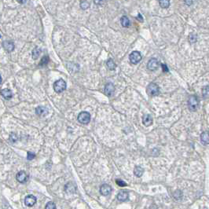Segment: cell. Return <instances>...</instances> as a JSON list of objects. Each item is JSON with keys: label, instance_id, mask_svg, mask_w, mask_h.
Masks as SVG:
<instances>
[{"label": "cell", "instance_id": "obj_7", "mask_svg": "<svg viewBox=\"0 0 209 209\" xmlns=\"http://www.w3.org/2000/svg\"><path fill=\"white\" fill-rule=\"evenodd\" d=\"M104 91H105V94L108 97L112 96L114 94V92H115V86H114L113 83H108V84H106V86H105V89H104Z\"/></svg>", "mask_w": 209, "mask_h": 209}, {"label": "cell", "instance_id": "obj_34", "mask_svg": "<svg viewBox=\"0 0 209 209\" xmlns=\"http://www.w3.org/2000/svg\"><path fill=\"white\" fill-rule=\"evenodd\" d=\"M137 19H138L139 21H141V22H143V17L141 15V13H138V17H137Z\"/></svg>", "mask_w": 209, "mask_h": 209}, {"label": "cell", "instance_id": "obj_19", "mask_svg": "<svg viewBox=\"0 0 209 209\" xmlns=\"http://www.w3.org/2000/svg\"><path fill=\"white\" fill-rule=\"evenodd\" d=\"M143 173H144V169L143 167H140V166H136L134 169V174L135 175H136L137 177H141L142 176Z\"/></svg>", "mask_w": 209, "mask_h": 209}, {"label": "cell", "instance_id": "obj_11", "mask_svg": "<svg viewBox=\"0 0 209 209\" xmlns=\"http://www.w3.org/2000/svg\"><path fill=\"white\" fill-rule=\"evenodd\" d=\"M128 197H129V193H128V191H126V190H122V191L119 193L117 196H116L117 200L120 202L127 201L128 200Z\"/></svg>", "mask_w": 209, "mask_h": 209}, {"label": "cell", "instance_id": "obj_32", "mask_svg": "<svg viewBox=\"0 0 209 209\" xmlns=\"http://www.w3.org/2000/svg\"><path fill=\"white\" fill-rule=\"evenodd\" d=\"M17 138V137L15 134H11V135H10V139H11V140H13V142H16Z\"/></svg>", "mask_w": 209, "mask_h": 209}, {"label": "cell", "instance_id": "obj_25", "mask_svg": "<svg viewBox=\"0 0 209 209\" xmlns=\"http://www.w3.org/2000/svg\"><path fill=\"white\" fill-rule=\"evenodd\" d=\"M189 41L190 43H194L197 41V35L195 34H190L189 36Z\"/></svg>", "mask_w": 209, "mask_h": 209}, {"label": "cell", "instance_id": "obj_22", "mask_svg": "<svg viewBox=\"0 0 209 209\" xmlns=\"http://www.w3.org/2000/svg\"><path fill=\"white\" fill-rule=\"evenodd\" d=\"M160 6L161 8H168L170 6V0H160Z\"/></svg>", "mask_w": 209, "mask_h": 209}, {"label": "cell", "instance_id": "obj_36", "mask_svg": "<svg viewBox=\"0 0 209 209\" xmlns=\"http://www.w3.org/2000/svg\"><path fill=\"white\" fill-rule=\"evenodd\" d=\"M1 83H2V77L0 76V84H1Z\"/></svg>", "mask_w": 209, "mask_h": 209}, {"label": "cell", "instance_id": "obj_10", "mask_svg": "<svg viewBox=\"0 0 209 209\" xmlns=\"http://www.w3.org/2000/svg\"><path fill=\"white\" fill-rule=\"evenodd\" d=\"M36 197H35V196H33V195H28L27 197H25V204L28 207H32L36 203Z\"/></svg>", "mask_w": 209, "mask_h": 209}, {"label": "cell", "instance_id": "obj_37", "mask_svg": "<svg viewBox=\"0 0 209 209\" xmlns=\"http://www.w3.org/2000/svg\"><path fill=\"white\" fill-rule=\"evenodd\" d=\"M0 38H1V35H0Z\"/></svg>", "mask_w": 209, "mask_h": 209}, {"label": "cell", "instance_id": "obj_14", "mask_svg": "<svg viewBox=\"0 0 209 209\" xmlns=\"http://www.w3.org/2000/svg\"><path fill=\"white\" fill-rule=\"evenodd\" d=\"M64 190L67 193L69 194H72L74 193H76V186L74 184H72V182H69L65 185L64 186Z\"/></svg>", "mask_w": 209, "mask_h": 209}, {"label": "cell", "instance_id": "obj_16", "mask_svg": "<svg viewBox=\"0 0 209 209\" xmlns=\"http://www.w3.org/2000/svg\"><path fill=\"white\" fill-rule=\"evenodd\" d=\"M200 140L204 145H208L209 143V135L208 131H204L200 135Z\"/></svg>", "mask_w": 209, "mask_h": 209}, {"label": "cell", "instance_id": "obj_2", "mask_svg": "<svg viewBox=\"0 0 209 209\" xmlns=\"http://www.w3.org/2000/svg\"><path fill=\"white\" fill-rule=\"evenodd\" d=\"M67 87L66 83L64 79H60L54 82V90L56 93H62L64 91H65V89Z\"/></svg>", "mask_w": 209, "mask_h": 209}, {"label": "cell", "instance_id": "obj_30", "mask_svg": "<svg viewBox=\"0 0 209 209\" xmlns=\"http://www.w3.org/2000/svg\"><path fill=\"white\" fill-rule=\"evenodd\" d=\"M161 67H162L163 72H169V69H168V68H167L166 64H161Z\"/></svg>", "mask_w": 209, "mask_h": 209}, {"label": "cell", "instance_id": "obj_28", "mask_svg": "<svg viewBox=\"0 0 209 209\" xmlns=\"http://www.w3.org/2000/svg\"><path fill=\"white\" fill-rule=\"evenodd\" d=\"M116 184L118 185L119 186H120V187L127 186V183H126L124 181H123L122 179H116Z\"/></svg>", "mask_w": 209, "mask_h": 209}, {"label": "cell", "instance_id": "obj_29", "mask_svg": "<svg viewBox=\"0 0 209 209\" xmlns=\"http://www.w3.org/2000/svg\"><path fill=\"white\" fill-rule=\"evenodd\" d=\"M35 157V154L34 153H31V152H28L27 154V159L28 160H33L34 158Z\"/></svg>", "mask_w": 209, "mask_h": 209}, {"label": "cell", "instance_id": "obj_27", "mask_svg": "<svg viewBox=\"0 0 209 209\" xmlns=\"http://www.w3.org/2000/svg\"><path fill=\"white\" fill-rule=\"evenodd\" d=\"M202 94H203V96H204L205 98H207L208 97V86H205L204 88H203Z\"/></svg>", "mask_w": 209, "mask_h": 209}, {"label": "cell", "instance_id": "obj_3", "mask_svg": "<svg viewBox=\"0 0 209 209\" xmlns=\"http://www.w3.org/2000/svg\"><path fill=\"white\" fill-rule=\"evenodd\" d=\"M147 94L149 96H157L160 94V87L158 86L157 84H150L146 88Z\"/></svg>", "mask_w": 209, "mask_h": 209}, {"label": "cell", "instance_id": "obj_12", "mask_svg": "<svg viewBox=\"0 0 209 209\" xmlns=\"http://www.w3.org/2000/svg\"><path fill=\"white\" fill-rule=\"evenodd\" d=\"M142 123L145 127H149L153 124V119L151 115L147 114V115H144L142 117Z\"/></svg>", "mask_w": 209, "mask_h": 209}, {"label": "cell", "instance_id": "obj_4", "mask_svg": "<svg viewBox=\"0 0 209 209\" xmlns=\"http://www.w3.org/2000/svg\"><path fill=\"white\" fill-rule=\"evenodd\" d=\"M77 120H78V122L82 124H87L91 121V114L86 111L81 112L78 115Z\"/></svg>", "mask_w": 209, "mask_h": 209}, {"label": "cell", "instance_id": "obj_8", "mask_svg": "<svg viewBox=\"0 0 209 209\" xmlns=\"http://www.w3.org/2000/svg\"><path fill=\"white\" fill-rule=\"evenodd\" d=\"M159 67V62L156 58H152L149 61L147 64V68L150 71H155Z\"/></svg>", "mask_w": 209, "mask_h": 209}, {"label": "cell", "instance_id": "obj_5", "mask_svg": "<svg viewBox=\"0 0 209 209\" xmlns=\"http://www.w3.org/2000/svg\"><path fill=\"white\" fill-rule=\"evenodd\" d=\"M142 58V54L139 51H133L129 56V60H130V63H132L133 64H137L141 62V60Z\"/></svg>", "mask_w": 209, "mask_h": 209}, {"label": "cell", "instance_id": "obj_35", "mask_svg": "<svg viewBox=\"0 0 209 209\" xmlns=\"http://www.w3.org/2000/svg\"><path fill=\"white\" fill-rule=\"evenodd\" d=\"M17 2L19 3H21V4H24V3H25L26 2H27V0H17Z\"/></svg>", "mask_w": 209, "mask_h": 209}, {"label": "cell", "instance_id": "obj_33", "mask_svg": "<svg viewBox=\"0 0 209 209\" xmlns=\"http://www.w3.org/2000/svg\"><path fill=\"white\" fill-rule=\"evenodd\" d=\"M193 1H194V0H185V3H186V5L190 6L193 3Z\"/></svg>", "mask_w": 209, "mask_h": 209}, {"label": "cell", "instance_id": "obj_9", "mask_svg": "<svg viewBox=\"0 0 209 209\" xmlns=\"http://www.w3.org/2000/svg\"><path fill=\"white\" fill-rule=\"evenodd\" d=\"M112 190H113L112 187L108 184H103L100 187V193H101V194L103 195V196H108V195H109L111 193V192H112Z\"/></svg>", "mask_w": 209, "mask_h": 209}, {"label": "cell", "instance_id": "obj_24", "mask_svg": "<svg viewBox=\"0 0 209 209\" xmlns=\"http://www.w3.org/2000/svg\"><path fill=\"white\" fill-rule=\"evenodd\" d=\"M49 62V57L48 56H44L41 59V62L40 63V66H44V65H47Z\"/></svg>", "mask_w": 209, "mask_h": 209}, {"label": "cell", "instance_id": "obj_15", "mask_svg": "<svg viewBox=\"0 0 209 209\" xmlns=\"http://www.w3.org/2000/svg\"><path fill=\"white\" fill-rule=\"evenodd\" d=\"M1 95H2L4 98L9 100V99L12 98L13 93L10 89H3V90L1 91Z\"/></svg>", "mask_w": 209, "mask_h": 209}, {"label": "cell", "instance_id": "obj_21", "mask_svg": "<svg viewBox=\"0 0 209 209\" xmlns=\"http://www.w3.org/2000/svg\"><path fill=\"white\" fill-rule=\"evenodd\" d=\"M40 53H41V50H40V48H38V47H35V48L33 50V51H32V57H33V58H34V59H37V58L39 57V56H40Z\"/></svg>", "mask_w": 209, "mask_h": 209}, {"label": "cell", "instance_id": "obj_31", "mask_svg": "<svg viewBox=\"0 0 209 209\" xmlns=\"http://www.w3.org/2000/svg\"><path fill=\"white\" fill-rule=\"evenodd\" d=\"M94 3H95L96 5H101L104 3V0H94Z\"/></svg>", "mask_w": 209, "mask_h": 209}, {"label": "cell", "instance_id": "obj_17", "mask_svg": "<svg viewBox=\"0 0 209 209\" xmlns=\"http://www.w3.org/2000/svg\"><path fill=\"white\" fill-rule=\"evenodd\" d=\"M35 113L38 116H44L47 113V108L43 106H39L35 108Z\"/></svg>", "mask_w": 209, "mask_h": 209}, {"label": "cell", "instance_id": "obj_20", "mask_svg": "<svg viewBox=\"0 0 209 209\" xmlns=\"http://www.w3.org/2000/svg\"><path fill=\"white\" fill-rule=\"evenodd\" d=\"M106 65L108 67V69L111 70V71L115 70L116 68V64H115V62H113V59H108L107 62H106Z\"/></svg>", "mask_w": 209, "mask_h": 209}, {"label": "cell", "instance_id": "obj_6", "mask_svg": "<svg viewBox=\"0 0 209 209\" xmlns=\"http://www.w3.org/2000/svg\"><path fill=\"white\" fill-rule=\"evenodd\" d=\"M16 179L21 183H25L27 182L28 179V175L25 172V171H21L16 175Z\"/></svg>", "mask_w": 209, "mask_h": 209}, {"label": "cell", "instance_id": "obj_1", "mask_svg": "<svg viewBox=\"0 0 209 209\" xmlns=\"http://www.w3.org/2000/svg\"><path fill=\"white\" fill-rule=\"evenodd\" d=\"M188 108L191 112H195L199 107L200 100L196 95H191L188 99Z\"/></svg>", "mask_w": 209, "mask_h": 209}, {"label": "cell", "instance_id": "obj_26", "mask_svg": "<svg viewBox=\"0 0 209 209\" xmlns=\"http://www.w3.org/2000/svg\"><path fill=\"white\" fill-rule=\"evenodd\" d=\"M45 208L46 209H56V205H55V204H54V202H48L47 204V205H46V207H45Z\"/></svg>", "mask_w": 209, "mask_h": 209}, {"label": "cell", "instance_id": "obj_13", "mask_svg": "<svg viewBox=\"0 0 209 209\" xmlns=\"http://www.w3.org/2000/svg\"><path fill=\"white\" fill-rule=\"evenodd\" d=\"M3 46L4 47V49L7 52H9V53L12 52L14 50V43L12 41H10V40L4 41L3 43Z\"/></svg>", "mask_w": 209, "mask_h": 209}, {"label": "cell", "instance_id": "obj_18", "mask_svg": "<svg viewBox=\"0 0 209 209\" xmlns=\"http://www.w3.org/2000/svg\"><path fill=\"white\" fill-rule=\"evenodd\" d=\"M120 23H121V25L124 28H128L129 26H130V20H129V18H128L127 16H123V17H121Z\"/></svg>", "mask_w": 209, "mask_h": 209}, {"label": "cell", "instance_id": "obj_23", "mask_svg": "<svg viewBox=\"0 0 209 209\" xmlns=\"http://www.w3.org/2000/svg\"><path fill=\"white\" fill-rule=\"evenodd\" d=\"M89 6H90V3L86 0H82L81 3H80V7L82 10H86V9H88Z\"/></svg>", "mask_w": 209, "mask_h": 209}]
</instances>
